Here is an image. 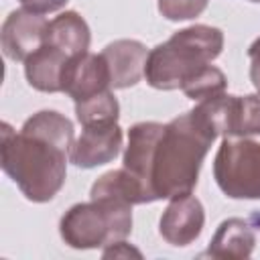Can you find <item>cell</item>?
I'll use <instances>...</instances> for the list:
<instances>
[{"mask_svg":"<svg viewBox=\"0 0 260 260\" xmlns=\"http://www.w3.org/2000/svg\"><path fill=\"white\" fill-rule=\"evenodd\" d=\"M0 136L2 171L28 201H51L67 177V160L73 146L71 120L55 110H41L18 132L4 122Z\"/></svg>","mask_w":260,"mask_h":260,"instance_id":"1","label":"cell"},{"mask_svg":"<svg viewBox=\"0 0 260 260\" xmlns=\"http://www.w3.org/2000/svg\"><path fill=\"white\" fill-rule=\"evenodd\" d=\"M215 138L217 132L195 108L165 124L150 169L156 201L181 197L195 189L201 162Z\"/></svg>","mask_w":260,"mask_h":260,"instance_id":"2","label":"cell"},{"mask_svg":"<svg viewBox=\"0 0 260 260\" xmlns=\"http://www.w3.org/2000/svg\"><path fill=\"white\" fill-rule=\"evenodd\" d=\"M223 32L215 26L193 24L177 30L169 41L156 45L146 59L144 77L154 89H179L193 73L219 57Z\"/></svg>","mask_w":260,"mask_h":260,"instance_id":"3","label":"cell"},{"mask_svg":"<svg viewBox=\"0 0 260 260\" xmlns=\"http://www.w3.org/2000/svg\"><path fill=\"white\" fill-rule=\"evenodd\" d=\"M132 232V205L116 199H91L69 207L61 221L63 242L75 250H93L126 240Z\"/></svg>","mask_w":260,"mask_h":260,"instance_id":"4","label":"cell"},{"mask_svg":"<svg viewBox=\"0 0 260 260\" xmlns=\"http://www.w3.org/2000/svg\"><path fill=\"white\" fill-rule=\"evenodd\" d=\"M213 177L232 199H260V142L225 136L213 160Z\"/></svg>","mask_w":260,"mask_h":260,"instance_id":"5","label":"cell"},{"mask_svg":"<svg viewBox=\"0 0 260 260\" xmlns=\"http://www.w3.org/2000/svg\"><path fill=\"white\" fill-rule=\"evenodd\" d=\"M49 20L32 10H12L2 22L0 43L10 61H26L45 45Z\"/></svg>","mask_w":260,"mask_h":260,"instance_id":"6","label":"cell"},{"mask_svg":"<svg viewBox=\"0 0 260 260\" xmlns=\"http://www.w3.org/2000/svg\"><path fill=\"white\" fill-rule=\"evenodd\" d=\"M122 148V128L118 122L83 126L81 136L73 140L69 162L79 169H95L112 162Z\"/></svg>","mask_w":260,"mask_h":260,"instance_id":"7","label":"cell"},{"mask_svg":"<svg viewBox=\"0 0 260 260\" xmlns=\"http://www.w3.org/2000/svg\"><path fill=\"white\" fill-rule=\"evenodd\" d=\"M110 87H112L110 71L102 53L95 55L85 51V53L73 55L65 63V69L61 75V91L73 98V102H81Z\"/></svg>","mask_w":260,"mask_h":260,"instance_id":"8","label":"cell"},{"mask_svg":"<svg viewBox=\"0 0 260 260\" xmlns=\"http://www.w3.org/2000/svg\"><path fill=\"white\" fill-rule=\"evenodd\" d=\"M203 223H205V213L201 201L191 193H187L171 199V203L162 211L158 232L162 240L171 246H189L199 238Z\"/></svg>","mask_w":260,"mask_h":260,"instance_id":"9","label":"cell"},{"mask_svg":"<svg viewBox=\"0 0 260 260\" xmlns=\"http://www.w3.org/2000/svg\"><path fill=\"white\" fill-rule=\"evenodd\" d=\"M146 47L134 39H118L102 51V57L110 71V85L114 89H126L136 85L144 77L148 59Z\"/></svg>","mask_w":260,"mask_h":260,"instance_id":"10","label":"cell"},{"mask_svg":"<svg viewBox=\"0 0 260 260\" xmlns=\"http://www.w3.org/2000/svg\"><path fill=\"white\" fill-rule=\"evenodd\" d=\"M165 124L158 122H138L128 130V144L124 150V169H128L154 197L150 185V169H152V154L156 142L162 134ZM156 201V197H154Z\"/></svg>","mask_w":260,"mask_h":260,"instance_id":"11","label":"cell"},{"mask_svg":"<svg viewBox=\"0 0 260 260\" xmlns=\"http://www.w3.org/2000/svg\"><path fill=\"white\" fill-rule=\"evenodd\" d=\"M254 246H256V225L252 223V219L230 217L219 223L207 250L201 256L242 260L252 256Z\"/></svg>","mask_w":260,"mask_h":260,"instance_id":"12","label":"cell"},{"mask_svg":"<svg viewBox=\"0 0 260 260\" xmlns=\"http://www.w3.org/2000/svg\"><path fill=\"white\" fill-rule=\"evenodd\" d=\"M89 26L75 10H65L53 20H49L45 45H51L65 55L73 57L79 53H85L89 49Z\"/></svg>","mask_w":260,"mask_h":260,"instance_id":"13","label":"cell"},{"mask_svg":"<svg viewBox=\"0 0 260 260\" xmlns=\"http://www.w3.org/2000/svg\"><path fill=\"white\" fill-rule=\"evenodd\" d=\"M71 57L65 55L63 51L51 47V45H43L37 53H32L26 61H24V75L26 81L45 93H55L61 91V75L65 69V63Z\"/></svg>","mask_w":260,"mask_h":260,"instance_id":"14","label":"cell"},{"mask_svg":"<svg viewBox=\"0 0 260 260\" xmlns=\"http://www.w3.org/2000/svg\"><path fill=\"white\" fill-rule=\"evenodd\" d=\"M89 195H91V199H116V201H124L128 205H140V203L154 201L150 191L124 167L104 173L91 185Z\"/></svg>","mask_w":260,"mask_h":260,"instance_id":"15","label":"cell"},{"mask_svg":"<svg viewBox=\"0 0 260 260\" xmlns=\"http://www.w3.org/2000/svg\"><path fill=\"white\" fill-rule=\"evenodd\" d=\"M75 116L81 126L118 122L120 104H118L116 95L112 93V89H104L91 98L75 102Z\"/></svg>","mask_w":260,"mask_h":260,"instance_id":"16","label":"cell"},{"mask_svg":"<svg viewBox=\"0 0 260 260\" xmlns=\"http://www.w3.org/2000/svg\"><path fill=\"white\" fill-rule=\"evenodd\" d=\"M225 87H228V79H225L223 71L213 67V65L201 67L197 73H193L181 85L183 93L193 102H203L207 98H215L219 93H225Z\"/></svg>","mask_w":260,"mask_h":260,"instance_id":"17","label":"cell"},{"mask_svg":"<svg viewBox=\"0 0 260 260\" xmlns=\"http://www.w3.org/2000/svg\"><path fill=\"white\" fill-rule=\"evenodd\" d=\"M260 134V91L252 95H238L234 114L232 136H252Z\"/></svg>","mask_w":260,"mask_h":260,"instance_id":"18","label":"cell"},{"mask_svg":"<svg viewBox=\"0 0 260 260\" xmlns=\"http://www.w3.org/2000/svg\"><path fill=\"white\" fill-rule=\"evenodd\" d=\"M209 0H156L158 12L167 20H191L207 8Z\"/></svg>","mask_w":260,"mask_h":260,"instance_id":"19","label":"cell"},{"mask_svg":"<svg viewBox=\"0 0 260 260\" xmlns=\"http://www.w3.org/2000/svg\"><path fill=\"white\" fill-rule=\"evenodd\" d=\"M102 256H104V258H130V256H134V258H142V254H140L136 248H132L130 244H126L124 240L106 246V250H104Z\"/></svg>","mask_w":260,"mask_h":260,"instance_id":"20","label":"cell"},{"mask_svg":"<svg viewBox=\"0 0 260 260\" xmlns=\"http://www.w3.org/2000/svg\"><path fill=\"white\" fill-rule=\"evenodd\" d=\"M22 4V8L45 14V12H55L59 8H63L67 4V0H18Z\"/></svg>","mask_w":260,"mask_h":260,"instance_id":"21","label":"cell"},{"mask_svg":"<svg viewBox=\"0 0 260 260\" xmlns=\"http://www.w3.org/2000/svg\"><path fill=\"white\" fill-rule=\"evenodd\" d=\"M248 57H250V81L260 91V37L250 45Z\"/></svg>","mask_w":260,"mask_h":260,"instance_id":"22","label":"cell"},{"mask_svg":"<svg viewBox=\"0 0 260 260\" xmlns=\"http://www.w3.org/2000/svg\"><path fill=\"white\" fill-rule=\"evenodd\" d=\"M250 2H260V0H250Z\"/></svg>","mask_w":260,"mask_h":260,"instance_id":"23","label":"cell"}]
</instances>
